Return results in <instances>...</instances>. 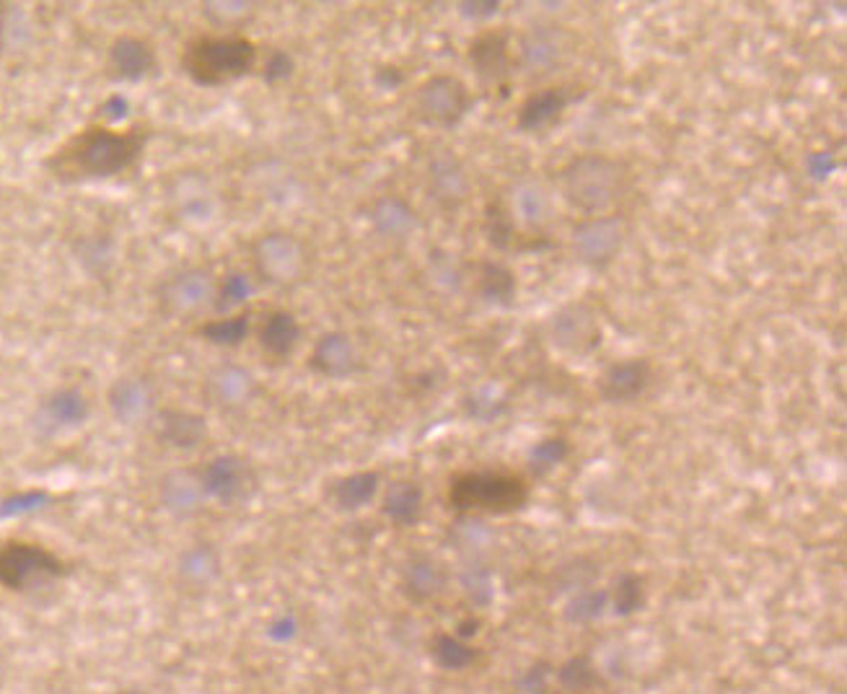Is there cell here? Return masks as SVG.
<instances>
[{
  "instance_id": "27",
  "label": "cell",
  "mask_w": 847,
  "mask_h": 694,
  "mask_svg": "<svg viewBox=\"0 0 847 694\" xmlns=\"http://www.w3.org/2000/svg\"><path fill=\"white\" fill-rule=\"evenodd\" d=\"M554 676H558V682L565 686L568 692H579V694L594 690L598 682V671L594 667V661L581 653L562 663V667L554 671Z\"/></svg>"
},
{
  "instance_id": "39",
  "label": "cell",
  "mask_w": 847,
  "mask_h": 694,
  "mask_svg": "<svg viewBox=\"0 0 847 694\" xmlns=\"http://www.w3.org/2000/svg\"><path fill=\"white\" fill-rule=\"evenodd\" d=\"M294 73V60L286 53H273L265 65V78L267 80H280L288 78Z\"/></svg>"
},
{
  "instance_id": "32",
  "label": "cell",
  "mask_w": 847,
  "mask_h": 694,
  "mask_svg": "<svg viewBox=\"0 0 847 694\" xmlns=\"http://www.w3.org/2000/svg\"><path fill=\"white\" fill-rule=\"evenodd\" d=\"M208 298V280L202 275H187L174 285L169 301H174L179 309H189V306L202 304Z\"/></svg>"
},
{
  "instance_id": "36",
  "label": "cell",
  "mask_w": 847,
  "mask_h": 694,
  "mask_svg": "<svg viewBox=\"0 0 847 694\" xmlns=\"http://www.w3.org/2000/svg\"><path fill=\"white\" fill-rule=\"evenodd\" d=\"M552 674L554 671H552L550 663H544V661L535 663V667H529L521 674V679H518V690H521L524 694H544Z\"/></svg>"
},
{
  "instance_id": "8",
  "label": "cell",
  "mask_w": 847,
  "mask_h": 694,
  "mask_svg": "<svg viewBox=\"0 0 847 694\" xmlns=\"http://www.w3.org/2000/svg\"><path fill=\"white\" fill-rule=\"evenodd\" d=\"M547 334L560 353L588 355L602 342V327L586 304H568L547 321Z\"/></svg>"
},
{
  "instance_id": "35",
  "label": "cell",
  "mask_w": 847,
  "mask_h": 694,
  "mask_svg": "<svg viewBox=\"0 0 847 694\" xmlns=\"http://www.w3.org/2000/svg\"><path fill=\"white\" fill-rule=\"evenodd\" d=\"M510 233H514V223H510L506 210L501 206L487 208V236H491V244L498 246V250H506Z\"/></svg>"
},
{
  "instance_id": "30",
  "label": "cell",
  "mask_w": 847,
  "mask_h": 694,
  "mask_svg": "<svg viewBox=\"0 0 847 694\" xmlns=\"http://www.w3.org/2000/svg\"><path fill=\"white\" fill-rule=\"evenodd\" d=\"M197 332H200L206 340L216 342V345H239V342L246 338V332H250V313L208 321V324H202Z\"/></svg>"
},
{
  "instance_id": "17",
  "label": "cell",
  "mask_w": 847,
  "mask_h": 694,
  "mask_svg": "<svg viewBox=\"0 0 847 694\" xmlns=\"http://www.w3.org/2000/svg\"><path fill=\"white\" fill-rule=\"evenodd\" d=\"M447 570L433 558H413L405 565V573H402V588H405V594L415 598V602H430V598H436L447 588Z\"/></svg>"
},
{
  "instance_id": "33",
  "label": "cell",
  "mask_w": 847,
  "mask_h": 694,
  "mask_svg": "<svg viewBox=\"0 0 847 694\" xmlns=\"http://www.w3.org/2000/svg\"><path fill=\"white\" fill-rule=\"evenodd\" d=\"M565 456H568L565 438H544V441H539L535 449H531L529 459L537 470H552V466L565 462Z\"/></svg>"
},
{
  "instance_id": "38",
  "label": "cell",
  "mask_w": 847,
  "mask_h": 694,
  "mask_svg": "<svg viewBox=\"0 0 847 694\" xmlns=\"http://www.w3.org/2000/svg\"><path fill=\"white\" fill-rule=\"evenodd\" d=\"M216 573V562H213V554L210 552H195L189 554L187 562H185V575H189V579L195 581H208L213 579Z\"/></svg>"
},
{
  "instance_id": "21",
  "label": "cell",
  "mask_w": 847,
  "mask_h": 694,
  "mask_svg": "<svg viewBox=\"0 0 847 694\" xmlns=\"http://www.w3.org/2000/svg\"><path fill=\"white\" fill-rule=\"evenodd\" d=\"M158 436L174 449H193L206 438V420L189 412H161Z\"/></svg>"
},
{
  "instance_id": "22",
  "label": "cell",
  "mask_w": 847,
  "mask_h": 694,
  "mask_svg": "<svg viewBox=\"0 0 847 694\" xmlns=\"http://www.w3.org/2000/svg\"><path fill=\"white\" fill-rule=\"evenodd\" d=\"M378 474L376 472H355L334 482L332 498L340 510H361L376 498Z\"/></svg>"
},
{
  "instance_id": "6",
  "label": "cell",
  "mask_w": 847,
  "mask_h": 694,
  "mask_svg": "<svg viewBox=\"0 0 847 694\" xmlns=\"http://www.w3.org/2000/svg\"><path fill=\"white\" fill-rule=\"evenodd\" d=\"M470 104V89L457 76H430L415 91V114L430 128L459 125Z\"/></svg>"
},
{
  "instance_id": "9",
  "label": "cell",
  "mask_w": 847,
  "mask_h": 694,
  "mask_svg": "<svg viewBox=\"0 0 847 694\" xmlns=\"http://www.w3.org/2000/svg\"><path fill=\"white\" fill-rule=\"evenodd\" d=\"M260 273L270 283H290L304 273V246L288 233H270L254 250Z\"/></svg>"
},
{
  "instance_id": "23",
  "label": "cell",
  "mask_w": 847,
  "mask_h": 694,
  "mask_svg": "<svg viewBox=\"0 0 847 694\" xmlns=\"http://www.w3.org/2000/svg\"><path fill=\"white\" fill-rule=\"evenodd\" d=\"M514 216L518 223L529 225V229H537V225L544 223L547 213H550V200H547L544 187L535 179H524L514 187Z\"/></svg>"
},
{
  "instance_id": "19",
  "label": "cell",
  "mask_w": 847,
  "mask_h": 694,
  "mask_svg": "<svg viewBox=\"0 0 847 694\" xmlns=\"http://www.w3.org/2000/svg\"><path fill=\"white\" fill-rule=\"evenodd\" d=\"M477 294L485 298L487 304L501 306V309H510L518 294L514 269L501 265V262H482L477 267Z\"/></svg>"
},
{
  "instance_id": "25",
  "label": "cell",
  "mask_w": 847,
  "mask_h": 694,
  "mask_svg": "<svg viewBox=\"0 0 847 694\" xmlns=\"http://www.w3.org/2000/svg\"><path fill=\"white\" fill-rule=\"evenodd\" d=\"M609 609V591L604 588H581L568 598L562 617L571 625H591L596 619L604 617V612Z\"/></svg>"
},
{
  "instance_id": "42",
  "label": "cell",
  "mask_w": 847,
  "mask_h": 694,
  "mask_svg": "<svg viewBox=\"0 0 847 694\" xmlns=\"http://www.w3.org/2000/svg\"><path fill=\"white\" fill-rule=\"evenodd\" d=\"M133 694H135V692H133ZM138 694H143V692H138Z\"/></svg>"
},
{
  "instance_id": "40",
  "label": "cell",
  "mask_w": 847,
  "mask_h": 694,
  "mask_svg": "<svg viewBox=\"0 0 847 694\" xmlns=\"http://www.w3.org/2000/svg\"><path fill=\"white\" fill-rule=\"evenodd\" d=\"M462 9H466L470 16H493V13L498 11L501 5L498 3H464Z\"/></svg>"
},
{
  "instance_id": "10",
  "label": "cell",
  "mask_w": 847,
  "mask_h": 694,
  "mask_svg": "<svg viewBox=\"0 0 847 694\" xmlns=\"http://www.w3.org/2000/svg\"><path fill=\"white\" fill-rule=\"evenodd\" d=\"M200 489L221 503L244 500L252 493V470L237 456H218L200 472Z\"/></svg>"
},
{
  "instance_id": "41",
  "label": "cell",
  "mask_w": 847,
  "mask_h": 694,
  "mask_svg": "<svg viewBox=\"0 0 847 694\" xmlns=\"http://www.w3.org/2000/svg\"><path fill=\"white\" fill-rule=\"evenodd\" d=\"M6 16H9V5L0 3V53H3L6 45Z\"/></svg>"
},
{
  "instance_id": "7",
  "label": "cell",
  "mask_w": 847,
  "mask_h": 694,
  "mask_svg": "<svg viewBox=\"0 0 847 694\" xmlns=\"http://www.w3.org/2000/svg\"><path fill=\"white\" fill-rule=\"evenodd\" d=\"M625 223L617 216H596L575 225L573 231V254L581 265L591 269H604L617 257L625 244Z\"/></svg>"
},
{
  "instance_id": "31",
  "label": "cell",
  "mask_w": 847,
  "mask_h": 694,
  "mask_svg": "<svg viewBox=\"0 0 847 694\" xmlns=\"http://www.w3.org/2000/svg\"><path fill=\"white\" fill-rule=\"evenodd\" d=\"M436 187L438 192H441L447 200H462V197L466 195V189H470V185H466V177L462 174V169H459V164L454 158H441L436 166Z\"/></svg>"
},
{
  "instance_id": "13",
  "label": "cell",
  "mask_w": 847,
  "mask_h": 694,
  "mask_svg": "<svg viewBox=\"0 0 847 694\" xmlns=\"http://www.w3.org/2000/svg\"><path fill=\"white\" fill-rule=\"evenodd\" d=\"M470 65L477 70V76L485 84L501 86L503 80L510 76V47H508V34L491 29V32H482L474 36L470 45Z\"/></svg>"
},
{
  "instance_id": "15",
  "label": "cell",
  "mask_w": 847,
  "mask_h": 694,
  "mask_svg": "<svg viewBox=\"0 0 847 694\" xmlns=\"http://www.w3.org/2000/svg\"><path fill=\"white\" fill-rule=\"evenodd\" d=\"M311 368L317 374L327 376V378H345L355 371L358 355H355V345L348 334L342 332H330L324 334L317 345L311 350L309 357Z\"/></svg>"
},
{
  "instance_id": "3",
  "label": "cell",
  "mask_w": 847,
  "mask_h": 694,
  "mask_svg": "<svg viewBox=\"0 0 847 694\" xmlns=\"http://www.w3.org/2000/svg\"><path fill=\"white\" fill-rule=\"evenodd\" d=\"M558 185L568 206L579 213L594 218L607 216L625 195L627 169L623 161L602 153H586L562 166Z\"/></svg>"
},
{
  "instance_id": "20",
  "label": "cell",
  "mask_w": 847,
  "mask_h": 694,
  "mask_svg": "<svg viewBox=\"0 0 847 694\" xmlns=\"http://www.w3.org/2000/svg\"><path fill=\"white\" fill-rule=\"evenodd\" d=\"M384 516L397 526H413L422 514V489L415 482L399 480L389 485L382 503Z\"/></svg>"
},
{
  "instance_id": "29",
  "label": "cell",
  "mask_w": 847,
  "mask_h": 694,
  "mask_svg": "<svg viewBox=\"0 0 847 694\" xmlns=\"http://www.w3.org/2000/svg\"><path fill=\"white\" fill-rule=\"evenodd\" d=\"M374 221H376V225H378V229H382L384 233H394V236H399V233L413 231L415 216H413V210L407 208L402 200H394V197H386V200H382V202H378V206H376Z\"/></svg>"
},
{
  "instance_id": "2",
  "label": "cell",
  "mask_w": 847,
  "mask_h": 694,
  "mask_svg": "<svg viewBox=\"0 0 847 694\" xmlns=\"http://www.w3.org/2000/svg\"><path fill=\"white\" fill-rule=\"evenodd\" d=\"M260 49L244 34H197L182 49V70L197 86H226L257 68Z\"/></svg>"
},
{
  "instance_id": "12",
  "label": "cell",
  "mask_w": 847,
  "mask_h": 694,
  "mask_svg": "<svg viewBox=\"0 0 847 694\" xmlns=\"http://www.w3.org/2000/svg\"><path fill=\"white\" fill-rule=\"evenodd\" d=\"M158 57L148 40L135 34H120L107 49V70L112 78L141 80L156 70Z\"/></svg>"
},
{
  "instance_id": "18",
  "label": "cell",
  "mask_w": 847,
  "mask_h": 694,
  "mask_svg": "<svg viewBox=\"0 0 847 694\" xmlns=\"http://www.w3.org/2000/svg\"><path fill=\"white\" fill-rule=\"evenodd\" d=\"M301 340V324L290 311H270L260 327V345L267 355L288 357Z\"/></svg>"
},
{
  "instance_id": "11",
  "label": "cell",
  "mask_w": 847,
  "mask_h": 694,
  "mask_svg": "<svg viewBox=\"0 0 847 694\" xmlns=\"http://www.w3.org/2000/svg\"><path fill=\"white\" fill-rule=\"evenodd\" d=\"M651 378L653 368L646 357H625V361L612 363L604 371L602 382H598V394L609 405H627L648 389Z\"/></svg>"
},
{
  "instance_id": "16",
  "label": "cell",
  "mask_w": 847,
  "mask_h": 694,
  "mask_svg": "<svg viewBox=\"0 0 847 694\" xmlns=\"http://www.w3.org/2000/svg\"><path fill=\"white\" fill-rule=\"evenodd\" d=\"M568 104H571L568 89H544L531 93L524 101L521 112H518V130H524V133H542V130L552 128L560 120Z\"/></svg>"
},
{
  "instance_id": "5",
  "label": "cell",
  "mask_w": 847,
  "mask_h": 694,
  "mask_svg": "<svg viewBox=\"0 0 847 694\" xmlns=\"http://www.w3.org/2000/svg\"><path fill=\"white\" fill-rule=\"evenodd\" d=\"M68 573V565L40 542H26V539H6L0 542V586L9 591H29L63 579Z\"/></svg>"
},
{
  "instance_id": "37",
  "label": "cell",
  "mask_w": 847,
  "mask_h": 694,
  "mask_svg": "<svg viewBox=\"0 0 847 694\" xmlns=\"http://www.w3.org/2000/svg\"><path fill=\"white\" fill-rule=\"evenodd\" d=\"M464 588L477 604H487L493 598V579L485 570H472L464 579Z\"/></svg>"
},
{
  "instance_id": "24",
  "label": "cell",
  "mask_w": 847,
  "mask_h": 694,
  "mask_svg": "<svg viewBox=\"0 0 847 694\" xmlns=\"http://www.w3.org/2000/svg\"><path fill=\"white\" fill-rule=\"evenodd\" d=\"M430 656H433V661L443 671H464L477 661L480 650L472 648L470 642L459 638V635L438 632L436 638L430 640Z\"/></svg>"
},
{
  "instance_id": "4",
  "label": "cell",
  "mask_w": 847,
  "mask_h": 694,
  "mask_svg": "<svg viewBox=\"0 0 847 694\" xmlns=\"http://www.w3.org/2000/svg\"><path fill=\"white\" fill-rule=\"evenodd\" d=\"M527 480L506 470H472L451 480L449 503L464 516H508L527 506Z\"/></svg>"
},
{
  "instance_id": "14",
  "label": "cell",
  "mask_w": 847,
  "mask_h": 694,
  "mask_svg": "<svg viewBox=\"0 0 847 694\" xmlns=\"http://www.w3.org/2000/svg\"><path fill=\"white\" fill-rule=\"evenodd\" d=\"M568 53V40L562 29L537 26L524 34L521 40V63L527 70L542 73L552 70Z\"/></svg>"
},
{
  "instance_id": "26",
  "label": "cell",
  "mask_w": 847,
  "mask_h": 694,
  "mask_svg": "<svg viewBox=\"0 0 847 694\" xmlns=\"http://www.w3.org/2000/svg\"><path fill=\"white\" fill-rule=\"evenodd\" d=\"M642 604H646V586H642L640 575H619L615 591H609V606L615 609V615L630 617L635 612H640Z\"/></svg>"
},
{
  "instance_id": "34",
  "label": "cell",
  "mask_w": 847,
  "mask_h": 694,
  "mask_svg": "<svg viewBox=\"0 0 847 694\" xmlns=\"http://www.w3.org/2000/svg\"><path fill=\"white\" fill-rule=\"evenodd\" d=\"M457 531H459V539H462V544L470 547V550H485V547L493 542L491 526L482 524L477 516H464Z\"/></svg>"
},
{
  "instance_id": "1",
  "label": "cell",
  "mask_w": 847,
  "mask_h": 694,
  "mask_svg": "<svg viewBox=\"0 0 847 694\" xmlns=\"http://www.w3.org/2000/svg\"><path fill=\"white\" fill-rule=\"evenodd\" d=\"M151 128L135 122L128 128H112L94 122L70 133L45 158L50 177L63 185L112 179L133 172L148 145Z\"/></svg>"
},
{
  "instance_id": "28",
  "label": "cell",
  "mask_w": 847,
  "mask_h": 694,
  "mask_svg": "<svg viewBox=\"0 0 847 694\" xmlns=\"http://www.w3.org/2000/svg\"><path fill=\"white\" fill-rule=\"evenodd\" d=\"M112 405H114V412L120 415L122 420H141L143 415L151 410L148 392L135 382L117 384L112 392Z\"/></svg>"
}]
</instances>
